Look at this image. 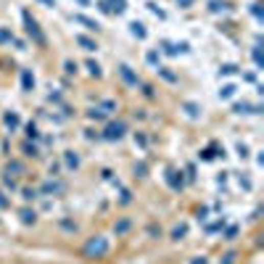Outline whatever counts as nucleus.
Returning a JSON list of instances; mask_svg holds the SVG:
<instances>
[{"instance_id": "obj_38", "label": "nucleus", "mask_w": 264, "mask_h": 264, "mask_svg": "<svg viewBox=\"0 0 264 264\" xmlns=\"http://www.w3.org/2000/svg\"><path fill=\"white\" fill-rule=\"evenodd\" d=\"M148 11H151V13H156L159 19H164V11H161V8H159L156 3H148Z\"/></svg>"}, {"instance_id": "obj_10", "label": "nucleus", "mask_w": 264, "mask_h": 264, "mask_svg": "<svg viewBox=\"0 0 264 264\" xmlns=\"http://www.w3.org/2000/svg\"><path fill=\"white\" fill-rule=\"evenodd\" d=\"M130 32H132L137 40H146V37H148V29H146L143 21H132V24H130Z\"/></svg>"}, {"instance_id": "obj_33", "label": "nucleus", "mask_w": 264, "mask_h": 264, "mask_svg": "<svg viewBox=\"0 0 264 264\" xmlns=\"http://www.w3.org/2000/svg\"><path fill=\"white\" fill-rule=\"evenodd\" d=\"M64 71H66V74H77V64H74L71 58H69V61H64Z\"/></svg>"}, {"instance_id": "obj_5", "label": "nucleus", "mask_w": 264, "mask_h": 264, "mask_svg": "<svg viewBox=\"0 0 264 264\" xmlns=\"http://www.w3.org/2000/svg\"><path fill=\"white\" fill-rule=\"evenodd\" d=\"M119 77L124 80V85H130V87H137V74L127 66V64H122L119 66Z\"/></svg>"}, {"instance_id": "obj_30", "label": "nucleus", "mask_w": 264, "mask_h": 264, "mask_svg": "<svg viewBox=\"0 0 264 264\" xmlns=\"http://www.w3.org/2000/svg\"><path fill=\"white\" fill-rule=\"evenodd\" d=\"M238 71V66H232V64H225L222 69H220V77H230V74H235Z\"/></svg>"}, {"instance_id": "obj_14", "label": "nucleus", "mask_w": 264, "mask_h": 264, "mask_svg": "<svg viewBox=\"0 0 264 264\" xmlns=\"http://www.w3.org/2000/svg\"><path fill=\"white\" fill-rule=\"evenodd\" d=\"M3 122H6V127H8L11 132H13V130L19 127V114H16V111H8V114L3 116Z\"/></svg>"}, {"instance_id": "obj_52", "label": "nucleus", "mask_w": 264, "mask_h": 264, "mask_svg": "<svg viewBox=\"0 0 264 264\" xmlns=\"http://www.w3.org/2000/svg\"><path fill=\"white\" fill-rule=\"evenodd\" d=\"M77 3H80V6H90V0H77Z\"/></svg>"}, {"instance_id": "obj_13", "label": "nucleus", "mask_w": 264, "mask_h": 264, "mask_svg": "<svg viewBox=\"0 0 264 264\" xmlns=\"http://www.w3.org/2000/svg\"><path fill=\"white\" fill-rule=\"evenodd\" d=\"M21 87H24L27 92L35 87V77H32V71H29V69H24V71H21Z\"/></svg>"}, {"instance_id": "obj_20", "label": "nucleus", "mask_w": 264, "mask_h": 264, "mask_svg": "<svg viewBox=\"0 0 264 264\" xmlns=\"http://www.w3.org/2000/svg\"><path fill=\"white\" fill-rule=\"evenodd\" d=\"M11 172H13V175H24V164H21V161H11V164L6 166V175H11Z\"/></svg>"}, {"instance_id": "obj_11", "label": "nucleus", "mask_w": 264, "mask_h": 264, "mask_svg": "<svg viewBox=\"0 0 264 264\" xmlns=\"http://www.w3.org/2000/svg\"><path fill=\"white\" fill-rule=\"evenodd\" d=\"M106 3H108V8H111V13H116V16L127 11V0H106Z\"/></svg>"}, {"instance_id": "obj_36", "label": "nucleus", "mask_w": 264, "mask_h": 264, "mask_svg": "<svg viewBox=\"0 0 264 264\" xmlns=\"http://www.w3.org/2000/svg\"><path fill=\"white\" fill-rule=\"evenodd\" d=\"M251 13H254V16L261 21V19H264V13H261V3H254V6H251Z\"/></svg>"}, {"instance_id": "obj_43", "label": "nucleus", "mask_w": 264, "mask_h": 264, "mask_svg": "<svg viewBox=\"0 0 264 264\" xmlns=\"http://www.w3.org/2000/svg\"><path fill=\"white\" fill-rule=\"evenodd\" d=\"M132 201V193L130 190H122V204H130Z\"/></svg>"}, {"instance_id": "obj_37", "label": "nucleus", "mask_w": 264, "mask_h": 264, "mask_svg": "<svg viewBox=\"0 0 264 264\" xmlns=\"http://www.w3.org/2000/svg\"><path fill=\"white\" fill-rule=\"evenodd\" d=\"M3 185H6L8 190H16V180H13V177H8V175L3 177Z\"/></svg>"}, {"instance_id": "obj_29", "label": "nucleus", "mask_w": 264, "mask_h": 264, "mask_svg": "<svg viewBox=\"0 0 264 264\" xmlns=\"http://www.w3.org/2000/svg\"><path fill=\"white\" fill-rule=\"evenodd\" d=\"M21 198H24V201H35V198H37V190H35V188H24V190H21Z\"/></svg>"}, {"instance_id": "obj_35", "label": "nucleus", "mask_w": 264, "mask_h": 264, "mask_svg": "<svg viewBox=\"0 0 264 264\" xmlns=\"http://www.w3.org/2000/svg\"><path fill=\"white\" fill-rule=\"evenodd\" d=\"M159 74L164 77V80H166V82H175V80H177V77H175L172 71H166V69H161V66H159Z\"/></svg>"}, {"instance_id": "obj_31", "label": "nucleus", "mask_w": 264, "mask_h": 264, "mask_svg": "<svg viewBox=\"0 0 264 264\" xmlns=\"http://www.w3.org/2000/svg\"><path fill=\"white\" fill-rule=\"evenodd\" d=\"M146 58H148V64H151V66H156V69H159V53H156V51H148V56H146Z\"/></svg>"}, {"instance_id": "obj_47", "label": "nucleus", "mask_w": 264, "mask_h": 264, "mask_svg": "<svg viewBox=\"0 0 264 264\" xmlns=\"http://www.w3.org/2000/svg\"><path fill=\"white\" fill-rule=\"evenodd\" d=\"M98 8H101L103 13H111V8H108V3H106V0H101V3H98Z\"/></svg>"}, {"instance_id": "obj_3", "label": "nucleus", "mask_w": 264, "mask_h": 264, "mask_svg": "<svg viewBox=\"0 0 264 264\" xmlns=\"http://www.w3.org/2000/svg\"><path fill=\"white\" fill-rule=\"evenodd\" d=\"M124 132H127V124H124V122H108L101 137H103V140H108V143H114V140H122Z\"/></svg>"}, {"instance_id": "obj_21", "label": "nucleus", "mask_w": 264, "mask_h": 264, "mask_svg": "<svg viewBox=\"0 0 264 264\" xmlns=\"http://www.w3.org/2000/svg\"><path fill=\"white\" fill-rule=\"evenodd\" d=\"M16 37H13V32L11 29H6V27H0V45H8V42H13Z\"/></svg>"}, {"instance_id": "obj_19", "label": "nucleus", "mask_w": 264, "mask_h": 264, "mask_svg": "<svg viewBox=\"0 0 264 264\" xmlns=\"http://www.w3.org/2000/svg\"><path fill=\"white\" fill-rule=\"evenodd\" d=\"M98 108H101V111H103L106 116H111V114L116 111V101H103V103H101Z\"/></svg>"}, {"instance_id": "obj_7", "label": "nucleus", "mask_w": 264, "mask_h": 264, "mask_svg": "<svg viewBox=\"0 0 264 264\" xmlns=\"http://www.w3.org/2000/svg\"><path fill=\"white\" fill-rule=\"evenodd\" d=\"M232 111H235V114H259L261 106H251L248 101H243V103H235V106H232Z\"/></svg>"}, {"instance_id": "obj_48", "label": "nucleus", "mask_w": 264, "mask_h": 264, "mask_svg": "<svg viewBox=\"0 0 264 264\" xmlns=\"http://www.w3.org/2000/svg\"><path fill=\"white\" fill-rule=\"evenodd\" d=\"M135 143H140V146H146L148 140H146V135H137V132H135Z\"/></svg>"}, {"instance_id": "obj_28", "label": "nucleus", "mask_w": 264, "mask_h": 264, "mask_svg": "<svg viewBox=\"0 0 264 264\" xmlns=\"http://www.w3.org/2000/svg\"><path fill=\"white\" fill-rule=\"evenodd\" d=\"M251 56H254V64L261 69V66H264V58H261V48H259V45H254V53H251Z\"/></svg>"}, {"instance_id": "obj_22", "label": "nucleus", "mask_w": 264, "mask_h": 264, "mask_svg": "<svg viewBox=\"0 0 264 264\" xmlns=\"http://www.w3.org/2000/svg\"><path fill=\"white\" fill-rule=\"evenodd\" d=\"M235 90H238L235 85H225V87L220 90V98H222V101H227V98H232V95H235Z\"/></svg>"}, {"instance_id": "obj_12", "label": "nucleus", "mask_w": 264, "mask_h": 264, "mask_svg": "<svg viewBox=\"0 0 264 264\" xmlns=\"http://www.w3.org/2000/svg\"><path fill=\"white\" fill-rule=\"evenodd\" d=\"M64 164H66L69 169L80 166V156H77V151H66V153H64Z\"/></svg>"}, {"instance_id": "obj_26", "label": "nucleus", "mask_w": 264, "mask_h": 264, "mask_svg": "<svg viewBox=\"0 0 264 264\" xmlns=\"http://www.w3.org/2000/svg\"><path fill=\"white\" fill-rule=\"evenodd\" d=\"M87 116H90V119H95V122H101V119H106V114L101 111V108H98V106H92V108H87Z\"/></svg>"}, {"instance_id": "obj_23", "label": "nucleus", "mask_w": 264, "mask_h": 264, "mask_svg": "<svg viewBox=\"0 0 264 264\" xmlns=\"http://www.w3.org/2000/svg\"><path fill=\"white\" fill-rule=\"evenodd\" d=\"M188 235V225H177L175 230H172V241H180V238H185Z\"/></svg>"}, {"instance_id": "obj_41", "label": "nucleus", "mask_w": 264, "mask_h": 264, "mask_svg": "<svg viewBox=\"0 0 264 264\" xmlns=\"http://www.w3.org/2000/svg\"><path fill=\"white\" fill-rule=\"evenodd\" d=\"M238 156H241V159H248V148H246L243 143H238Z\"/></svg>"}, {"instance_id": "obj_50", "label": "nucleus", "mask_w": 264, "mask_h": 264, "mask_svg": "<svg viewBox=\"0 0 264 264\" xmlns=\"http://www.w3.org/2000/svg\"><path fill=\"white\" fill-rule=\"evenodd\" d=\"M148 232H151V235H161V230H159L156 225H151V227H148Z\"/></svg>"}, {"instance_id": "obj_16", "label": "nucleus", "mask_w": 264, "mask_h": 264, "mask_svg": "<svg viewBox=\"0 0 264 264\" xmlns=\"http://www.w3.org/2000/svg\"><path fill=\"white\" fill-rule=\"evenodd\" d=\"M182 108H185V114H188L190 119H198V116H201V108H198L196 103H190V101H188V103H182Z\"/></svg>"}, {"instance_id": "obj_1", "label": "nucleus", "mask_w": 264, "mask_h": 264, "mask_svg": "<svg viewBox=\"0 0 264 264\" xmlns=\"http://www.w3.org/2000/svg\"><path fill=\"white\" fill-rule=\"evenodd\" d=\"M108 254V238L106 235H92L82 246V256L85 259H103Z\"/></svg>"}, {"instance_id": "obj_15", "label": "nucleus", "mask_w": 264, "mask_h": 264, "mask_svg": "<svg viewBox=\"0 0 264 264\" xmlns=\"http://www.w3.org/2000/svg\"><path fill=\"white\" fill-rule=\"evenodd\" d=\"M19 217H21V222H24V225H35V222H37L35 209H21V211H19Z\"/></svg>"}, {"instance_id": "obj_39", "label": "nucleus", "mask_w": 264, "mask_h": 264, "mask_svg": "<svg viewBox=\"0 0 264 264\" xmlns=\"http://www.w3.org/2000/svg\"><path fill=\"white\" fill-rule=\"evenodd\" d=\"M235 235H238V227L232 225V227H227V232H225V241H232V238H235Z\"/></svg>"}, {"instance_id": "obj_40", "label": "nucleus", "mask_w": 264, "mask_h": 264, "mask_svg": "<svg viewBox=\"0 0 264 264\" xmlns=\"http://www.w3.org/2000/svg\"><path fill=\"white\" fill-rule=\"evenodd\" d=\"M11 206V198H6V193L0 190V209H8Z\"/></svg>"}, {"instance_id": "obj_24", "label": "nucleus", "mask_w": 264, "mask_h": 264, "mask_svg": "<svg viewBox=\"0 0 264 264\" xmlns=\"http://www.w3.org/2000/svg\"><path fill=\"white\" fill-rule=\"evenodd\" d=\"M27 137H29V140H37V137H40V130H37V124H35V122H29V124H27Z\"/></svg>"}, {"instance_id": "obj_49", "label": "nucleus", "mask_w": 264, "mask_h": 264, "mask_svg": "<svg viewBox=\"0 0 264 264\" xmlns=\"http://www.w3.org/2000/svg\"><path fill=\"white\" fill-rule=\"evenodd\" d=\"M37 3H42L45 8H53V6H56V0H37Z\"/></svg>"}, {"instance_id": "obj_42", "label": "nucleus", "mask_w": 264, "mask_h": 264, "mask_svg": "<svg viewBox=\"0 0 264 264\" xmlns=\"http://www.w3.org/2000/svg\"><path fill=\"white\" fill-rule=\"evenodd\" d=\"M222 227H225V222L220 220V222H214V225H209L206 230H209V232H217V230H222Z\"/></svg>"}, {"instance_id": "obj_2", "label": "nucleus", "mask_w": 264, "mask_h": 264, "mask_svg": "<svg viewBox=\"0 0 264 264\" xmlns=\"http://www.w3.org/2000/svg\"><path fill=\"white\" fill-rule=\"evenodd\" d=\"M21 19H24V27H27V35L32 37V40L40 45V48H42V45H45V35H42L40 24H37L32 16H29V11H21Z\"/></svg>"}, {"instance_id": "obj_9", "label": "nucleus", "mask_w": 264, "mask_h": 264, "mask_svg": "<svg viewBox=\"0 0 264 264\" xmlns=\"http://www.w3.org/2000/svg\"><path fill=\"white\" fill-rule=\"evenodd\" d=\"M77 45H80L82 51H98V42L90 40L87 35H77Z\"/></svg>"}, {"instance_id": "obj_34", "label": "nucleus", "mask_w": 264, "mask_h": 264, "mask_svg": "<svg viewBox=\"0 0 264 264\" xmlns=\"http://www.w3.org/2000/svg\"><path fill=\"white\" fill-rule=\"evenodd\" d=\"M146 172H148V166H146L143 161H140V164H135V175H137V177H146Z\"/></svg>"}, {"instance_id": "obj_32", "label": "nucleus", "mask_w": 264, "mask_h": 264, "mask_svg": "<svg viewBox=\"0 0 264 264\" xmlns=\"http://www.w3.org/2000/svg\"><path fill=\"white\" fill-rule=\"evenodd\" d=\"M235 261H238V254H235V251H230V254H225V256H222V261H220V264H235Z\"/></svg>"}, {"instance_id": "obj_8", "label": "nucleus", "mask_w": 264, "mask_h": 264, "mask_svg": "<svg viewBox=\"0 0 264 264\" xmlns=\"http://www.w3.org/2000/svg\"><path fill=\"white\" fill-rule=\"evenodd\" d=\"M166 182H169V188L180 190L182 188V175L177 172V169H166Z\"/></svg>"}, {"instance_id": "obj_6", "label": "nucleus", "mask_w": 264, "mask_h": 264, "mask_svg": "<svg viewBox=\"0 0 264 264\" xmlns=\"http://www.w3.org/2000/svg\"><path fill=\"white\" fill-rule=\"evenodd\" d=\"M74 21H77V24H82L85 29H90V32H98V29H101V24H98L95 19L85 16V13H74Z\"/></svg>"}, {"instance_id": "obj_25", "label": "nucleus", "mask_w": 264, "mask_h": 264, "mask_svg": "<svg viewBox=\"0 0 264 264\" xmlns=\"http://www.w3.org/2000/svg\"><path fill=\"white\" fill-rule=\"evenodd\" d=\"M209 11H214V13L227 11V3H225V0H211V3H209Z\"/></svg>"}, {"instance_id": "obj_46", "label": "nucleus", "mask_w": 264, "mask_h": 264, "mask_svg": "<svg viewBox=\"0 0 264 264\" xmlns=\"http://www.w3.org/2000/svg\"><path fill=\"white\" fill-rule=\"evenodd\" d=\"M190 264H209V259L206 256H196V259H190Z\"/></svg>"}, {"instance_id": "obj_18", "label": "nucleus", "mask_w": 264, "mask_h": 264, "mask_svg": "<svg viewBox=\"0 0 264 264\" xmlns=\"http://www.w3.org/2000/svg\"><path fill=\"white\" fill-rule=\"evenodd\" d=\"M132 227V222L130 220H119L116 225H114V232H116V235H124V232H127Z\"/></svg>"}, {"instance_id": "obj_4", "label": "nucleus", "mask_w": 264, "mask_h": 264, "mask_svg": "<svg viewBox=\"0 0 264 264\" xmlns=\"http://www.w3.org/2000/svg\"><path fill=\"white\" fill-rule=\"evenodd\" d=\"M64 190H66V185L61 182V180H53V177H51L48 182H42V188H40L42 196H61Z\"/></svg>"}, {"instance_id": "obj_45", "label": "nucleus", "mask_w": 264, "mask_h": 264, "mask_svg": "<svg viewBox=\"0 0 264 264\" xmlns=\"http://www.w3.org/2000/svg\"><path fill=\"white\" fill-rule=\"evenodd\" d=\"M193 3H196V0H177V6H180V8H190Z\"/></svg>"}, {"instance_id": "obj_27", "label": "nucleus", "mask_w": 264, "mask_h": 264, "mask_svg": "<svg viewBox=\"0 0 264 264\" xmlns=\"http://www.w3.org/2000/svg\"><path fill=\"white\" fill-rule=\"evenodd\" d=\"M85 66H87V71H90V77H101V74H103V71H101V66L95 64V61H87V64H85Z\"/></svg>"}, {"instance_id": "obj_51", "label": "nucleus", "mask_w": 264, "mask_h": 264, "mask_svg": "<svg viewBox=\"0 0 264 264\" xmlns=\"http://www.w3.org/2000/svg\"><path fill=\"white\" fill-rule=\"evenodd\" d=\"M143 92H146L148 98H153V87H151V85H143Z\"/></svg>"}, {"instance_id": "obj_17", "label": "nucleus", "mask_w": 264, "mask_h": 264, "mask_svg": "<svg viewBox=\"0 0 264 264\" xmlns=\"http://www.w3.org/2000/svg\"><path fill=\"white\" fill-rule=\"evenodd\" d=\"M21 151H24V156H29V159H37V156H40V153H37V146L29 143V140L21 146Z\"/></svg>"}, {"instance_id": "obj_44", "label": "nucleus", "mask_w": 264, "mask_h": 264, "mask_svg": "<svg viewBox=\"0 0 264 264\" xmlns=\"http://www.w3.org/2000/svg\"><path fill=\"white\" fill-rule=\"evenodd\" d=\"M201 159H204V161H211V159H214V153H211V148H206L204 153H201Z\"/></svg>"}]
</instances>
